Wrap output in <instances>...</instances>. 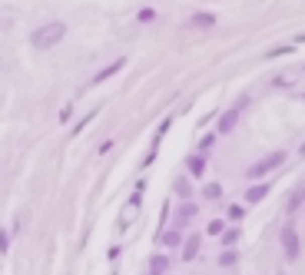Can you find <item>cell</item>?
Returning a JSON list of instances; mask_svg holds the SVG:
<instances>
[{"label":"cell","mask_w":305,"mask_h":275,"mask_svg":"<svg viewBox=\"0 0 305 275\" xmlns=\"http://www.w3.org/2000/svg\"><path fill=\"white\" fill-rule=\"evenodd\" d=\"M236 242H239V229H225V232H222V245H225V249H233Z\"/></svg>","instance_id":"9c48e42d"},{"label":"cell","mask_w":305,"mask_h":275,"mask_svg":"<svg viewBox=\"0 0 305 275\" xmlns=\"http://www.w3.org/2000/svg\"><path fill=\"white\" fill-rule=\"evenodd\" d=\"M229 219H233V222L242 219V205H229Z\"/></svg>","instance_id":"d6986e66"},{"label":"cell","mask_w":305,"mask_h":275,"mask_svg":"<svg viewBox=\"0 0 305 275\" xmlns=\"http://www.w3.org/2000/svg\"><path fill=\"white\" fill-rule=\"evenodd\" d=\"M236 119H239V113H236V110L222 113V119H219V133H229V129L236 126Z\"/></svg>","instance_id":"ba28073f"},{"label":"cell","mask_w":305,"mask_h":275,"mask_svg":"<svg viewBox=\"0 0 305 275\" xmlns=\"http://www.w3.org/2000/svg\"><path fill=\"white\" fill-rule=\"evenodd\" d=\"M179 242H183V236H179V232H166V236H163V245H166V249H176Z\"/></svg>","instance_id":"9a60e30c"},{"label":"cell","mask_w":305,"mask_h":275,"mask_svg":"<svg viewBox=\"0 0 305 275\" xmlns=\"http://www.w3.org/2000/svg\"><path fill=\"white\" fill-rule=\"evenodd\" d=\"M193 216H196V205L193 202H183V205H179V222H189Z\"/></svg>","instance_id":"8fae6325"},{"label":"cell","mask_w":305,"mask_h":275,"mask_svg":"<svg viewBox=\"0 0 305 275\" xmlns=\"http://www.w3.org/2000/svg\"><path fill=\"white\" fill-rule=\"evenodd\" d=\"M63 33H66V27L63 24H47V27H40V30L33 33V47L37 50H50V47H56L60 40H63Z\"/></svg>","instance_id":"6da1fadb"},{"label":"cell","mask_w":305,"mask_h":275,"mask_svg":"<svg viewBox=\"0 0 305 275\" xmlns=\"http://www.w3.org/2000/svg\"><path fill=\"white\" fill-rule=\"evenodd\" d=\"M193 24H196V27H212V24H216V17H212V14H196Z\"/></svg>","instance_id":"5bb4252c"},{"label":"cell","mask_w":305,"mask_h":275,"mask_svg":"<svg viewBox=\"0 0 305 275\" xmlns=\"http://www.w3.org/2000/svg\"><path fill=\"white\" fill-rule=\"evenodd\" d=\"M149 265H152V272H166V268H169V259H166V255H152Z\"/></svg>","instance_id":"4fadbf2b"},{"label":"cell","mask_w":305,"mask_h":275,"mask_svg":"<svg viewBox=\"0 0 305 275\" xmlns=\"http://www.w3.org/2000/svg\"><path fill=\"white\" fill-rule=\"evenodd\" d=\"M199 242H202V236H189V239H186V249H183V259H186V262L196 259V252H199Z\"/></svg>","instance_id":"52a82bcc"},{"label":"cell","mask_w":305,"mask_h":275,"mask_svg":"<svg viewBox=\"0 0 305 275\" xmlns=\"http://www.w3.org/2000/svg\"><path fill=\"white\" fill-rule=\"evenodd\" d=\"M186 169H189V176H202L206 173V156H189L186 159Z\"/></svg>","instance_id":"8992f818"},{"label":"cell","mask_w":305,"mask_h":275,"mask_svg":"<svg viewBox=\"0 0 305 275\" xmlns=\"http://www.w3.org/2000/svg\"><path fill=\"white\" fill-rule=\"evenodd\" d=\"M265 196H269V182H256L246 189V202H262Z\"/></svg>","instance_id":"277c9868"},{"label":"cell","mask_w":305,"mask_h":275,"mask_svg":"<svg viewBox=\"0 0 305 275\" xmlns=\"http://www.w3.org/2000/svg\"><path fill=\"white\" fill-rule=\"evenodd\" d=\"M298 153H302V156H305V143H302V150H298Z\"/></svg>","instance_id":"7402d4cb"},{"label":"cell","mask_w":305,"mask_h":275,"mask_svg":"<svg viewBox=\"0 0 305 275\" xmlns=\"http://www.w3.org/2000/svg\"><path fill=\"white\" fill-rule=\"evenodd\" d=\"M123 63H126V60H123V56H120V60H113L110 66H106V70H100L97 77H93V87H97V83H103V80H110L113 73H120V70H123Z\"/></svg>","instance_id":"5b68a950"},{"label":"cell","mask_w":305,"mask_h":275,"mask_svg":"<svg viewBox=\"0 0 305 275\" xmlns=\"http://www.w3.org/2000/svg\"><path fill=\"white\" fill-rule=\"evenodd\" d=\"M219 265H236V252H233V249H225L222 255H219Z\"/></svg>","instance_id":"e0dca14e"},{"label":"cell","mask_w":305,"mask_h":275,"mask_svg":"<svg viewBox=\"0 0 305 275\" xmlns=\"http://www.w3.org/2000/svg\"><path fill=\"white\" fill-rule=\"evenodd\" d=\"M212 143H216V136L209 133V136H202V143H199V150H209V146H212Z\"/></svg>","instance_id":"44dd1931"},{"label":"cell","mask_w":305,"mask_h":275,"mask_svg":"<svg viewBox=\"0 0 305 275\" xmlns=\"http://www.w3.org/2000/svg\"><path fill=\"white\" fill-rule=\"evenodd\" d=\"M7 249H10V239H7V232L0 229V252H7Z\"/></svg>","instance_id":"ffe728a7"},{"label":"cell","mask_w":305,"mask_h":275,"mask_svg":"<svg viewBox=\"0 0 305 275\" xmlns=\"http://www.w3.org/2000/svg\"><path fill=\"white\" fill-rule=\"evenodd\" d=\"M282 252H285V259H298V232L292 222L282 226Z\"/></svg>","instance_id":"3957f363"},{"label":"cell","mask_w":305,"mask_h":275,"mask_svg":"<svg viewBox=\"0 0 305 275\" xmlns=\"http://www.w3.org/2000/svg\"><path fill=\"white\" fill-rule=\"evenodd\" d=\"M202 196H206V199H219V196H222V186H219V182H206Z\"/></svg>","instance_id":"30bf717a"},{"label":"cell","mask_w":305,"mask_h":275,"mask_svg":"<svg viewBox=\"0 0 305 275\" xmlns=\"http://www.w3.org/2000/svg\"><path fill=\"white\" fill-rule=\"evenodd\" d=\"M302 199H305V186H302V189H295V196L289 199V213H292V209H295L298 202H302Z\"/></svg>","instance_id":"ac0fdd59"},{"label":"cell","mask_w":305,"mask_h":275,"mask_svg":"<svg viewBox=\"0 0 305 275\" xmlns=\"http://www.w3.org/2000/svg\"><path fill=\"white\" fill-rule=\"evenodd\" d=\"M176 196L189 202V196H193V192H189V182H186V179H176Z\"/></svg>","instance_id":"2e32d148"},{"label":"cell","mask_w":305,"mask_h":275,"mask_svg":"<svg viewBox=\"0 0 305 275\" xmlns=\"http://www.w3.org/2000/svg\"><path fill=\"white\" fill-rule=\"evenodd\" d=\"M282 163H285V153H282V150L279 153H269L265 159H259V163L249 166V179H262V176H269L275 166H282Z\"/></svg>","instance_id":"7a4b0ae2"},{"label":"cell","mask_w":305,"mask_h":275,"mask_svg":"<svg viewBox=\"0 0 305 275\" xmlns=\"http://www.w3.org/2000/svg\"><path fill=\"white\" fill-rule=\"evenodd\" d=\"M149 275H163V272H149Z\"/></svg>","instance_id":"603a6c76"},{"label":"cell","mask_w":305,"mask_h":275,"mask_svg":"<svg viewBox=\"0 0 305 275\" xmlns=\"http://www.w3.org/2000/svg\"><path fill=\"white\" fill-rule=\"evenodd\" d=\"M206 232H209V236H222V232H225V222H222V219H212V222L206 226Z\"/></svg>","instance_id":"7c38bea8"}]
</instances>
